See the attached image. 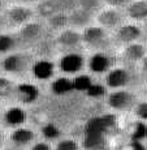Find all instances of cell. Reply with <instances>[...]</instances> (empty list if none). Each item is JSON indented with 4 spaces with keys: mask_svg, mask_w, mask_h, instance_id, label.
Here are the masks:
<instances>
[{
    "mask_svg": "<svg viewBox=\"0 0 147 150\" xmlns=\"http://www.w3.org/2000/svg\"><path fill=\"white\" fill-rule=\"evenodd\" d=\"M107 103L111 108L116 110V111H125V110H130L134 107L137 103V99L129 90H124V89H116L113 90L107 98Z\"/></svg>",
    "mask_w": 147,
    "mask_h": 150,
    "instance_id": "obj_1",
    "label": "cell"
},
{
    "mask_svg": "<svg viewBox=\"0 0 147 150\" xmlns=\"http://www.w3.org/2000/svg\"><path fill=\"white\" fill-rule=\"evenodd\" d=\"M107 77H106V83L111 89H122L130 82V73L125 68H112L108 69Z\"/></svg>",
    "mask_w": 147,
    "mask_h": 150,
    "instance_id": "obj_2",
    "label": "cell"
},
{
    "mask_svg": "<svg viewBox=\"0 0 147 150\" xmlns=\"http://www.w3.org/2000/svg\"><path fill=\"white\" fill-rule=\"evenodd\" d=\"M59 68L61 72L68 74L78 73L83 68V57L82 55L77 52H69L64 56H61L59 62Z\"/></svg>",
    "mask_w": 147,
    "mask_h": 150,
    "instance_id": "obj_3",
    "label": "cell"
},
{
    "mask_svg": "<svg viewBox=\"0 0 147 150\" xmlns=\"http://www.w3.org/2000/svg\"><path fill=\"white\" fill-rule=\"evenodd\" d=\"M82 39L83 42H86L89 46L91 47H102L106 45L107 42V35H106V31L102 28H87L82 34Z\"/></svg>",
    "mask_w": 147,
    "mask_h": 150,
    "instance_id": "obj_4",
    "label": "cell"
},
{
    "mask_svg": "<svg viewBox=\"0 0 147 150\" xmlns=\"http://www.w3.org/2000/svg\"><path fill=\"white\" fill-rule=\"evenodd\" d=\"M27 60L25 56L20 54H12L8 55L4 60H3V69L9 73H20L26 68Z\"/></svg>",
    "mask_w": 147,
    "mask_h": 150,
    "instance_id": "obj_5",
    "label": "cell"
},
{
    "mask_svg": "<svg viewBox=\"0 0 147 150\" xmlns=\"http://www.w3.org/2000/svg\"><path fill=\"white\" fill-rule=\"evenodd\" d=\"M141 35H142V30H141L139 26H137L134 24L122 25L117 31V38L125 45L137 42L141 38Z\"/></svg>",
    "mask_w": 147,
    "mask_h": 150,
    "instance_id": "obj_6",
    "label": "cell"
},
{
    "mask_svg": "<svg viewBox=\"0 0 147 150\" xmlns=\"http://www.w3.org/2000/svg\"><path fill=\"white\" fill-rule=\"evenodd\" d=\"M89 68L94 73H104L111 68V59L104 52H95L89 60Z\"/></svg>",
    "mask_w": 147,
    "mask_h": 150,
    "instance_id": "obj_7",
    "label": "cell"
},
{
    "mask_svg": "<svg viewBox=\"0 0 147 150\" xmlns=\"http://www.w3.org/2000/svg\"><path fill=\"white\" fill-rule=\"evenodd\" d=\"M18 99L24 103H33L38 99L39 90L33 83H20L16 89Z\"/></svg>",
    "mask_w": 147,
    "mask_h": 150,
    "instance_id": "obj_8",
    "label": "cell"
},
{
    "mask_svg": "<svg viewBox=\"0 0 147 150\" xmlns=\"http://www.w3.org/2000/svg\"><path fill=\"white\" fill-rule=\"evenodd\" d=\"M146 54H147L146 47L138 42L128 43L125 50H124V56L129 62H134V63H141V60L146 56Z\"/></svg>",
    "mask_w": 147,
    "mask_h": 150,
    "instance_id": "obj_9",
    "label": "cell"
},
{
    "mask_svg": "<svg viewBox=\"0 0 147 150\" xmlns=\"http://www.w3.org/2000/svg\"><path fill=\"white\" fill-rule=\"evenodd\" d=\"M129 17L134 21H146L147 20V0L130 1L128 5Z\"/></svg>",
    "mask_w": 147,
    "mask_h": 150,
    "instance_id": "obj_10",
    "label": "cell"
},
{
    "mask_svg": "<svg viewBox=\"0 0 147 150\" xmlns=\"http://www.w3.org/2000/svg\"><path fill=\"white\" fill-rule=\"evenodd\" d=\"M55 65L53 63L48 62V60H38L35 64L33 65V74L35 79L38 80H48L52 77Z\"/></svg>",
    "mask_w": 147,
    "mask_h": 150,
    "instance_id": "obj_11",
    "label": "cell"
},
{
    "mask_svg": "<svg viewBox=\"0 0 147 150\" xmlns=\"http://www.w3.org/2000/svg\"><path fill=\"white\" fill-rule=\"evenodd\" d=\"M25 120H26V112L21 107H11L4 114V122L11 127H21Z\"/></svg>",
    "mask_w": 147,
    "mask_h": 150,
    "instance_id": "obj_12",
    "label": "cell"
},
{
    "mask_svg": "<svg viewBox=\"0 0 147 150\" xmlns=\"http://www.w3.org/2000/svg\"><path fill=\"white\" fill-rule=\"evenodd\" d=\"M34 137H35L34 132L29 128H24V127H17L12 132V134H11V140L16 145H20V146L27 145V144L33 142Z\"/></svg>",
    "mask_w": 147,
    "mask_h": 150,
    "instance_id": "obj_13",
    "label": "cell"
},
{
    "mask_svg": "<svg viewBox=\"0 0 147 150\" xmlns=\"http://www.w3.org/2000/svg\"><path fill=\"white\" fill-rule=\"evenodd\" d=\"M98 21L104 28H115L121 22V17L116 11L108 9V11H103L98 16Z\"/></svg>",
    "mask_w": 147,
    "mask_h": 150,
    "instance_id": "obj_14",
    "label": "cell"
},
{
    "mask_svg": "<svg viewBox=\"0 0 147 150\" xmlns=\"http://www.w3.org/2000/svg\"><path fill=\"white\" fill-rule=\"evenodd\" d=\"M51 90L52 93L57 94V96H64L73 90V81L68 77H59L52 82L51 85Z\"/></svg>",
    "mask_w": 147,
    "mask_h": 150,
    "instance_id": "obj_15",
    "label": "cell"
},
{
    "mask_svg": "<svg viewBox=\"0 0 147 150\" xmlns=\"http://www.w3.org/2000/svg\"><path fill=\"white\" fill-rule=\"evenodd\" d=\"M8 17L14 24H25L30 18V11L24 7H16L9 11Z\"/></svg>",
    "mask_w": 147,
    "mask_h": 150,
    "instance_id": "obj_16",
    "label": "cell"
},
{
    "mask_svg": "<svg viewBox=\"0 0 147 150\" xmlns=\"http://www.w3.org/2000/svg\"><path fill=\"white\" fill-rule=\"evenodd\" d=\"M72 81H73V90L77 91H86L93 83L91 77L87 74H79V76L74 77Z\"/></svg>",
    "mask_w": 147,
    "mask_h": 150,
    "instance_id": "obj_17",
    "label": "cell"
},
{
    "mask_svg": "<svg viewBox=\"0 0 147 150\" xmlns=\"http://www.w3.org/2000/svg\"><path fill=\"white\" fill-rule=\"evenodd\" d=\"M81 41L79 34L74 33V31H64L61 35L59 37V42L60 45L67 46V47H72V46H76L77 43Z\"/></svg>",
    "mask_w": 147,
    "mask_h": 150,
    "instance_id": "obj_18",
    "label": "cell"
},
{
    "mask_svg": "<svg viewBox=\"0 0 147 150\" xmlns=\"http://www.w3.org/2000/svg\"><path fill=\"white\" fill-rule=\"evenodd\" d=\"M24 38L27 39V41H33V39H37L40 34V28L37 24H30L24 28Z\"/></svg>",
    "mask_w": 147,
    "mask_h": 150,
    "instance_id": "obj_19",
    "label": "cell"
},
{
    "mask_svg": "<svg viewBox=\"0 0 147 150\" xmlns=\"http://www.w3.org/2000/svg\"><path fill=\"white\" fill-rule=\"evenodd\" d=\"M14 47V39L8 34H1L0 35V52L5 54L9 52Z\"/></svg>",
    "mask_w": 147,
    "mask_h": 150,
    "instance_id": "obj_20",
    "label": "cell"
},
{
    "mask_svg": "<svg viewBox=\"0 0 147 150\" xmlns=\"http://www.w3.org/2000/svg\"><path fill=\"white\" fill-rule=\"evenodd\" d=\"M42 134L47 140H55L60 136V129L53 124H46L44 127H42Z\"/></svg>",
    "mask_w": 147,
    "mask_h": 150,
    "instance_id": "obj_21",
    "label": "cell"
},
{
    "mask_svg": "<svg viewBox=\"0 0 147 150\" xmlns=\"http://www.w3.org/2000/svg\"><path fill=\"white\" fill-rule=\"evenodd\" d=\"M134 114L141 122H147V100H143V102H138L134 105Z\"/></svg>",
    "mask_w": 147,
    "mask_h": 150,
    "instance_id": "obj_22",
    "label": "cell"
},
{
    "mask_svg": "<svg viewBox=\"0 0 147 150\" xmlns=\"http://www.w3.org/2000/svg\"><path fill=\"white\" fill-rule=\"evenodd\" d=\"M13 90V83L5 77H0V98H7Z\"/></svg>",
    "mask_w": 147,
    "mask_h": 150,
    "instance_id": "obj_23",
    "label": "cell"
},
{
    "mask_svg": "<svg viewBox=\"0 0 147 150\" xmlns=\"http://www.w3.org/2000/svg\"><path fill=\"white\" fill-rule=\"evenodd\" d=\"M89 97H93V98H99V97H103L106 94V88L99 83H91V86L86 90Z\"/></svg>",
    "mask_w": 147,
    "mask_h": 150,
    "instance_id": "obj_24",
    "label": "cell"
},
{
    "mask_svg": "<svg viewBox=\"0 0 147 150\" xmlns=\"http://www.w3.org/2000/svg\"><path fill=\"white\" fill-rule=\"evenodd\" d=\"M55 150H79V148H78V144H77L74 140H69V138H67V140L59 141Z\"/></svg>",
    "mask_w": 147,
    "mask_h": 150,
    "instance_id": "obj_25",
    "label": "cell"
},
{
    "mask_svg": "<svg viewBox=\"0 0 147 150\" xmlns=\"http://www.w3.org/2000/svg\"><path fill=\"white\" fill-rule=\"evenodd\" d=\"M109 5L112 7H124V5H129L132 0H106Z\"/></svg>",
    "mask_w": 147,
    "mask_h": 150,
    "instance_id": "obj_26",
    "label": "cell"
},
{
    "mask_svg": "<svg viewBox=\"0 0 147 150\" xmlns=\"http://www.w3.org/2000/svg\"><path fill=\"white\" fill-rule=\"evenodd\" d=\"M30 150H51V146L47 142H37L31 146Z\"/></svg>",
    "mask_w": 147,
    "mask_h": 150,
    "instance_id": "obj_27",
    "label": "cell"
},
{
    "mask_svg": "<svg viewBox=\"0 0 147 150\" xmlns=\"http://www.w3.org/2000/svg\"><path fill=\"white\" fill-rule=\"evenodd\" d=\"M141 69H142V73L147 77V54H146V56L141 60Z\"/></svg>",
    "mask_w": 147,
    "mask_h": 150,
    "instance_id": "obj_28",
    "label": "cell"
},
{
    "mask_svg": "<svg viewBox=\"0 0 147 150\" xmlns=\"http://www.w3.org/2000/svg\"><path fill=\"white\" fill-rule=\"evenodd\" d=\"M18 1H22V3H33V1H37V0H18Z\"/></svg>",
    "mask_w": 147,
    "mask_h": 150,
    "instance_id": "obj_29",
    "label": "cell"
},
{
    "mask_svg": "<svg viewBox=\"0 0 147 150\" xmlns=\"http://www.w3.org/2000/svg\"><path fill=\"white\" fill-rule=\"evenodd\" d=\"M146 94H147V89H146Z\"/></svg>",
    "mask_w": 147,
    "mask_h": 150,
    "instance_id": "obj_30",
    "label": "cell"
}]
</instances>
